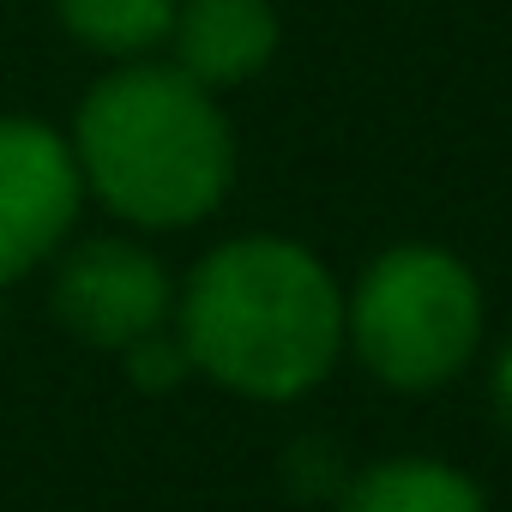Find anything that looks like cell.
<instances>
[{"label": "cell", "instance_id": "6da1fadb", "mask_svg": "<svg viewBox=\"0 0 512 512\" xmlns=\"http://www.w3.org/2000/svg\"><path fill=\"white\" fill-rule=\"evenodd\" d=\"M181 344L241 398H302L344 350V290L290 235H241L205 253L181 290Z\"/></svg>", "mask_w": 512, "mask_h": 512}, {"label": "cell", "instance_id": "7a4b0ae2", "mask_svg": "<svg viewBox=\"0 0 512 512\" xmlns=\"http://www.w3.org/2000/svg\"><path fill=\"white\" fill-rule=\"evenodd\" d=\"M85 181L145 229H181L217 211L235 181V139L205 85L181 67H121L79 109Z\"/></svg>", "mask_w": 512, "mask_h": 512}, {"label": "cell", "instance_id": "3957f363", "mask_svg": "<svg viewBox=\"0 0 512 512\" xmlns=\"http://www.w3.org/2000/svg\"><path fill=\"white\" fill-rule=\"evenodd\" d=\"M482 284L440 241H398L344 296V344L392 392H440L482 350Z\"/></svg>", "mask_w": 512, "mask_h": 512}, {"label": "cell", "instance_id": "277c9868", "mask_svg": "<svg viewBox=\"0 0 512 512\" xmlns=\"http://www.w3.org/2000/svg\"><path fill=\"white\" fill-rule=\"evenodd\" d=\"M55 308L85 344L127 350V344L163 332V320L175 308V290H169V272L145 247H133V241H85L61 266Z\"/></svg>", "mask_w": 512, "mask_h": 512}, {"label": "cell", "instance_id": "5b68a950", "mask_svg": "<svg viewBox=\"0 0 512 512\" xmlns=\"http://www.w3.org/2000/svg\"><path fill=\"white\" fill-rule=\"evenodd\" d=\"M79 205V157L37 121H0V284L37 266Z\"/></svg>", "mask_w": 512, "mask_h": 512}, {"label": "cell", "instance_id": "8992f818", "mask_svg": "<svg viewBox=\"0 0 512 512\" xmlns=\"http://www.w3.org/2000/svg\"><path fill=\"white\" fill-rule=\"evenodd\" d=\"M169 37L175 67L193 85L217 91L266 73V61L278 55V13L272 0H181Z\"/></svg>", "mask_w": 512, "mask_h": 512}, {"label": "cell", "instance_id": "52a82bcc", "mask_svg": "<svg viewBox=\"0 0 512 512\" xmlns=\"http://www.w3.org/2000/svg\"><path fill=\"white\" fill-rule=\"evenodd\" d=\"M338 512H488V494L446 458H386L344 482Z\"/></svg>", "mask_w": 512, "mask_h": 512}, {"label": "cell", "instance_id": "ba28073f", "mask_svg": "<svg viewBox=\"0 0 512 512\" xmlns=\"http://www.w3.org/2000/svg\"><path fill=\"white\" fill-rule=\"evenodd\" d=\"M175 7L181 0H61V19H67V31H79L97 49L139 55L169 37Z\"/></svg>", "mask_w": 512, "mask_h": 512}, {"label": "cell", "instance_id": "9c48e42d", "mask_svg": "<svg viewBox=\"0 0 512 512\" xmlns=\"http://www.w3.org/2000/svg\"><path fill=\"white\" fill-rule=\"evenodd\" d=\"M127 368H133V380H139L145 392H169L181 374H193V356H187L181 332H175V338H169V332H151V338L127 344Z\"/></svg>", "mask_w": 512, "mask_h": 512}, {"label": "cell", "instance_id": "30bf717a", "mask_svg": "<svg viewBox=\"0 0 512 512\" xmlns=\"http://www.w3.org/2000/svg\"><path fill=\"white\" fill-rule=\"evenodd\" d=\"M290 488L296 494H326V500H338L344 494V482H350V470H344V458L326 446V440H302L296 452H290Z\"/></svg>", "mask_w": 512, "mask_h": 512}, {"label": "cell", "instance_id": "8fae6325", "mask_svg": "<svg viewBox=\"0 0 512 512\" xmlns=\"http://www.w3.org/2000/svg\"><path fill=\"white\" fill-rule=\"evenodd\" d=\"M488 398H494L500 428L512 434V338L500 344V356H494V368H488Z\"/></svg>", "mask_w": 512, "mask_h": 512}]
</instances>
